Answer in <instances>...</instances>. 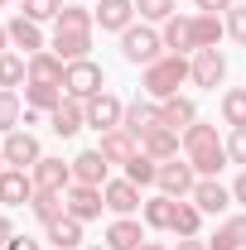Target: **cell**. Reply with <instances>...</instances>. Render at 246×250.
<instances>
[{
	"label": "cell",
	"mask_w": 246,
	"mask_h": 250,
	"mask_svg": "<svg viewBox=\"0 0 246 250\" xmlns=\"http://www.w3.org/2000/svg\"><path fill=\"white\" fill-rule=\"evenodd\" d=\"M232 197H237V207L246 212V168L237 173V183H232Z\"/></svg>",
	"instance_id": "cell-43"
},
{
	"label": "cell",
	"mask_w": 246,
	"mask_h": 250,
	"mask_svg": "<svg viewBox=\"0 0 246 250\" xmlns=\"http://www.w3.org/2000/svg\"><path fill=\"white\" fill-rule=\"evenodd\" d=\"M97 149H101V154H106V164H130V159L140 154V140H135V135H125V130H106V135H101V145H97Z\"/></svg>",
	"instance_id": "cell-23"
},
{
	"label": "cell",
	"mask_w": 246,
	"mask_h": 250,
	"mask_svg": "<svg viewBox=\"0 0 246 250\" xmlns=\"http://www.w3.org/2000/svg\"><path fill=\"white\" fill-rule=\"evenodd\" d=\"M184 159L198 168V178H217L232 159H227V140H217V125L193 121L184 130Z\"/></svg>",
	"instance_id": "cell-1"
},
{
	"label": "cell",
	"mask_w": 246,
	"mask_h": 250,
	"mask_svg": "<svg viewBox=\"0 0 246 250\" xmlns=\"http://www.w3.org/2000/svg\"><path fill=\"white\" fill-rule=\"evenodd\" d=\"M193 188H198V168H193L188 159H164V164H159V183H154V192L184 202V197H193Z\"/></svg>",
	"instance_id": "cell-6"
},
{
	"label": "cell",
	"mask_w": 246,
	"mask_h": 250,
	"mask_svg": "<svg viewBox=\"0 0 246 250\" xmlns=\"http://www.w3.org/2000/svg\"><path fill=\"white\" fill-rule=\"evenodd\" d=\"M169 236H203V212H198V202H179V212H174V226H169Z\"/></svg>",
	"instance_id": "cell-32"
},
{
	"label": "cell",
	"mask_w": 246,
	"mask_h": 250,
	"mask_svg": "<svg viewBox=\"0 0 246 250\" xmlns=\"http://www.w3.org/2000/svg\"><path fill=\"white\" fill-rule=\"evenodd\" d=\"M82 125H87V101H77V96H68L63 106L49 111V130H53L58 140H73Z\"/></svg>",
	"instance_id": "cell-15"
},
{
	"label": "cell",
	"mask_w": 246,
	"mask_h": 250,
	"mask_svg": "<svg viewBox=\"0 0 246 250\" xmlns=\"http://www.w3.org/2000/svg\"><path fill=\"white\" fill-rule=\"evenodd\" d=\"M0 5H10V0H0Z\"/></svg>",
	"instance_id": "cell-52"
},
{
	"label": "cell",
	"mask_w": 246,
	"mask_h": 250,
	"mask_svg": "<svg viewBox=\"0 0 246 250\" xmlns=\"http://www.w3.org/2000/svg\"><path fill=\"white\" fill-rule=\"evenodd\" d=\"M29 212H34V217H39V221H44V226H49V221L68 217V197H63V192H34Z\"/></svg>",
	"instance_id": "cell-33"
},
{
	"label": "cell",
	"mask_w": 246,
	"mask_h": 250,
	"mask_svg": "<svg viewBox=\"0 0 246 250\" xmlns=\"http://www.w3.org/2000/svg\"><path fill=\"white\" fill-rule=\"evenodd\" d=\"M63 197H68V217H77L82 226H87V221H97V217H101V207H106L101 188H92V183H73Z\"/></svg>",
	"instance_id": "cell-12"
},
{
	"label": "cell",
	"mask_w": 246,
	"mask_h": 250,
	"mask_svg": "<svg viewBox=\"0 0 246 250\" xmlns=\"http://www.w3.org/2000/svg\"><path fill=\"white\" fill-rule=\"evenodd\" d=\"M0 149H5V164H10V168H34V164L44 159L39 140H34V130H10Z\"/></svg>",
	"instance_id": "cell-13"
},
{
	"label": "cell",
	"mask_w": 246,
	"mask_h": 250,
	"mask_svg": "<svg viewBox=\"0 0 246 250\" xmlns=\"http://www.w3.org/2000/svg\"><path fill=\"white\" fill-rule=\"evenodd\" d=\"M63 72H68V62H63L53 48H44V53L29 58V82H63Z\"/></svg>",
	"instance_id": "cell-31"
},
{
	"label": "cell",
	"mask_w": 246,
	"mask_h": 250,
	"mask_svg": "<svg viewBox=\"0 0 246 250\" xmlns=\"http://www.w3.org/2000/svg\"><path fill=\"white\" fill-rule=\"evenodd\" d=\"M145 241H150V226L135 221V217H116L111 226H106V246L111 250H140Z\"/></svg>",
	"instance_id": "cell-19"
},
{
	"label": "cell",
	"mask_w": 246,
	"mask_h": 250,
	"mask_svg": "<svg viewBox=\"0 0 246 250\" xmlns=\"http://www.w3.org/2000/svg\"><path fill=\"white\" fill-rule=\"evenodd\" d=\"M29 173H34V188H39V192H68V188H73V164H63V159H53V154H44Z\"/></svg>",
	"instance_id": "cell-14"
},
{
	"label": "cell",
	"mask_w": 246,
	"mask_h": 250,
	"mask_svg": "<svg viewBox=\"0 0 246 250\" xmlns=\"http://www.w3.org/2000/svg\"><path fill=\"white\" fill-rule=\"evenodd\" d=\"M208 250H242V241H237V231H232V221H227V217L213 226V236H208Z\"/></svg>",
	"instance_id": "cell-39"
},
{
	"label": "cell",
	"mask_w": 246,
	"mask_h": 250,
	"mask_svg": "<svg viewBox=\"0 0 246 250\" xmlns=\"http://www.w3.org/2000/svg\"><path fill=\"white\" fill-rule=\"evenodd\" d=\"M121 39V58L130 62V67H150V62L164 58V39H159V29L154 24H145V20H135L125 34H116Z\"/></svg>",
	"instance_id": "cell-3"
},
{
	"label": "cell",
	"mask_w": 246,
	"mask_h": 250,
	"mask_svg": "<svg viewBox=\"0 0 246 250\" xmlns=\"http://www.w3.org/2000/svg\"><path fill=\"white\" fill-rule=\"evenodd\" d=\"M188 82L203 87V92H217V87L227 82V53H222V48H198V53L188 58Z\"/></svg>",
	"instance_id": "cell-5"
},
{
	"label": "cell",
	"mask_w": 246,
	"mask_h": 250,
	"mask_svg": "<svg viewBox=\"0 0 246 250\" xmlns=\"http://www.w3.org/2000/svg\"><path fill=\"white\" fill-rule=\"evenodd\" d=\"M174 212H179V202L164 197V192H154V197H145V207H140V221H145L150 231H169V226H174Z\"/></svg>",
	"instance_id": "cell-27"
},
{
	"label": "cell",
	"mask_w": 246,
	"mask_h": 250,
	"mask_svg": "<svg viewBox=\"0 0 246 250\" xmlns=\"http://www.w3.org/2000/svg\"><path fill=\"white\" fill-rule=\"evenodd\" d=\"M25 82H29V58H25V53H15V48H10V53H0V87L20 92Z\"/></svg>",
	"instance_id": "cell-30"
},
{
	"label": "cell",
	"mask_w": 246,
	"mask_h": 250,
	"mask_svg": "<svg viewBox=\"0 0 246 250\" xmlns=\"http://www.w3.org/2000/svg\"><path fill=\"white\" fill-rule=\"evenodd\" d=\"M111 178V164L101 149H82V154L73 159V183H92V188H106Z\"/></svg>",
	"instance_id": "cell-21"
},
{
	"label": "cell",
	"mask_w": 246,
	"mask_h": 250,
	"mask_svg": "<svg viewBox=\"0 0 246 250\" xmlns=\"http://www.w3.org/2000/svg\"><path fill=\"white\" fill-rule=\"evenodd\" d=\"M87 250H111V246H87Z\"/></svg>",
	"instance_id": "cell-51"
},
{
	"label": "cell",
	"mask_w": 246,
	"mask_h": 250,
	"mask_svg": "<svg viewBox=\"0 0 246 250\" xmlns=\"http://www.w3.org/2000/svg\"><path fill=\"white\" fill-rule=\"evenodd\" d=\"M159 39H164V53L188 58V53H193V15H169V20L159 24Z\"/></svg>",
	"instance_id": "cell-18"
},
{
	"label": "cell",
	"mask_w": 246,
	"mask_h": 250,
	"mask_svg": "<svg viewBox=\"0 0 246 250\" xmlns=\"http://www.w3.org/2000/svg\"><path fill=\"white\" fill-rule=\"evenodd\" d=\"M101 197H106V212H111V217H135V212L145 207L140 188L130 183V178H106V188H101Z\"/></svg>",
	"instance_id": "cell-9"
},
{
	"label": "cell",
	"mask_w": 246,
	"mask_h": 250,
	"mask_svg": "<svg viewBox=\"0 0 246 250\" xmlns=\"http://www.w3.org/2000/svg\"><path fill=\"white\" fill-rule=\"evenodd\" d=\"M125 178L135 188H154L159 183V159H150V154H135L130 164H125Z\"/></svg>",
	"instance_id": "cell-36"
},
{
	"label": "cell",
	"mask_w": 246,
	"mask_h": 250,
	"mask_svg": "<svg viewBox=\"0 0 246 250\" xmlns=\"http://www.w3.org/2000/svg\"><path fill=\"white\" fill-rule=\"evenodd\" d=\"M179 149H184V135L179 130H169V125H154V130H145L140 135V154H150V159H179Z\"/></svg>",
	"instance_id": "cell-16"
},
{
	"label": "cell",
	"mask_w": 246,
	"mask_h": 250,
	"mask_svg": "<svg viewBox=\"0 0 246 250\" xmlns=\"http://www.w3.org/2000/svg\"><path fill=\"white\" fill-rule=\"evenodd\" d=\"M193 5H198L203 15H227V10H232L237 0H193Z\"/></svg>",
	"instance_id": "cell-42"
},
{
	"label": "cell",
	"mask_w": 246,
	"mask_h": 250,
	"mask_svg": "<svg viewBox=\"0 0 246 250\" xmlns=\"http://www.w3.org/2000/svg\"><path fill=\"white\" fill-rule=\"evenodd\" d=\"M121 116H125V101L116 92H97L87 101V125H92L97 135H106V130H121Z\"/></svg>",
	"instance_id": "cell-8"
},
{
	"label": "cell",
	"mask_w": 246,
	"mask_h": 250,
	"mask_svg": "<svg viewBox=\"0 0 246 250\" xmlns=\"http://www.w3.org/2000/svg\"><path fill=\"white\" fill-rule=\"evenodd\" d=\"M227 221H232V231H237V241H242V246H246V212H232V217H227Z\"/></svg>",
	"instance_id": "cell-46"
},
{
	"label": "cell",
	"mask_w": 246,
	"mask_h": 250,
	"mask_svg": "<svg viewBox=\"0 0 246 250\" xmlns=\"http://www.w3.org/2000/svg\"><path fill=\"white\" fill-rule=\"evenodd\" d=\"M10 241H15V221H10L5 212H0V250L10 246Z\"/></svg>",
	"instance_id": "cell-44"
},
{
	"label": "cell",
	"mask_w": 246,
	"mask_h": 250,
	"mask_svg": "<svg viewBox=\"0 0 246 250\" xmlns=\"http://www.w3.org/2000/svg\"><path fill=\"white\" fill-rule=\"evenodd\" d=\"M0 53H10V29L0 24Z\"/></svg>",
	"instance_id": "cell-48"
},
{
	"label": "cell",
	"mask_w": 246,
	"mask_h": 250,
	"mask_svg": "<svg viewBox=\"0 0 246 250\" xmlns=\"http://www.w3.org/2000/svg\"><path fill=\"white\" fill-rule=\"evenodd\" d=\"M20 121H25V96L0 87V130L10 135V130H20Z\"/></svg>",
	"instance_id": "cell-35"
},
{
	"label": "cell",
	"mask_w": 246,
	"mask_h": 250,
	"mask_svg": "<svg viewBox=\"0 0 246 250\" xmlns=\"http://www.w3.org/2000/svg\"><path fill=\"white\" fill-rule=\"evenodd\" d=\"M222 20H227V39L246 43V5H242V0H237V5H232V10L222 15Z\"/></svg>",
	"instance_id": "cell-40"
},
{
	"label": "cell",
	"mask_w": 246,
	"mask_h": 250,
	"mask_svg": "<svg viewBox=\"0 0 246 250\" xmlns=\"http://www.w3.org/2000/svg\"><path fill=\"white\" fill-rule=\"evenodd\" d=\"M44 241L53 250H82V221L77 217H58L44 226Z\"/></svg>",
	"instance_id": "cell-24"
},
{
	"label": "cell",
	"mask_w": 246,
	"mask_h": 250,
	"mask_svg": "<svg viewBox=\"0 0 246 250\" xmlns=\"http://www.w3.org/2000/svg\"><path fill=\"white\" fill-rule=\"evenodd\" d=\"M154 125H159V101H150V96H145V101H140V96L125 101V116H121V130H125V135L140 140V135L154 130Z\"/></svg>",
	"instance_id": "cell-20"
},
{
	"label": "cell",
	"mask_w": 246,
	"mask_h": 250,
	"mask_svg": "<svg viewBox=\"0 0 246 250\" xmlns=\"http://www.w3.org/2000/svg\"><path fill=\"white\" fill-rule=\"evenodd\" d=\"M5 29H10V48H15V53H25V58H34V53H44V48H49L44 24H34L29 15H15Z\"/></svg>",
	"instance_id": "cell-11"
},
{
	"label": "cell",
	"mask_w": 246,
	"mask_h": 250,
	"mask_svg": "<svg viewBox=\"0 0 246 250\" xmlns=\"http://www.w3.org/2000/svg\"><path fill=\"white\" fill-rule=\"evenodd\" d=\"M63 92L77 96V101H92L97 92H106V67L92 58H77L68 62V72H63Z\"/></svg>",
	"instance_id": "cell-4"
},
{
	"label": "cell",
	"mask_w": 246,
	"mask_h": 250,
	"mask_svg": "<svg viewBox=\"0 0 246 250\" xmlns=\"http://www.w3.org/2000/svg\"><path fill=\"white\" fill-rule=\"evenodd\" d=\"M184 82H188V58H179V53H164L159 62L140 67V92L150 96V101H169V96H179Z\"/></svg>",
	"instance_id": "cell-2"
},
{
	"label": "cell",
	"mask_w": 246,
	"mask_h": 250,
	"mask_svg": "<svg viewBox=\"0 0 246 250\" xmlns=\"http://www.w3.org/2000/svg\"><path fill=\"white\" fill-rule=\"evenodd\" d=\"M34 173L29 168H5L0 173V207H29L34 202Z\"/></svg>",
	"instance_id": "cell-10"
},
{
	"label": "cell",
	"mask_w": 246,
	"mask_h": 250,
	"mask_svg": "<svg viewBox=\"0 0 246 250\" xmlns=\"http://www.w3.org/2000/svg\"><path fill=\"white\" fill-rule=\"evenodd\" d=\"M193 121H198V101H193V96H169V101H159V125H169V130L184 135Z\"/></svg>",
	"instance_id": "cell-22"
},
{
	"label": "cell",
	"mask_w": 246,
	"mask_h": 250,
	"mask_svg": "<svg viewBox=\"0 0 246 250\" xmlns=\"http://www.w3.org/2000/svg\"><path fill=\"white\" fill-rule=\"evenodd\" d=\"M5 168H10V164H5V149H0V173H5Z\"/></svg>",
	"instance_id": "cell-50"
},
{
	"label": "cell",
	"mask_w": 246,
	"mask_h": 250,
	"mask_svg": "<svg viewBox=\"0 0 246 250\" xmlns=\"http://www.w3.org/2000/svg\"><path fill=\"white\" fill-rule=\"evenodd\" d=\"M135 15L145 24H164L169 15H179V0H135Z\"/></svg>",
	"instance_id": "cell-37"
},
{
	"label": "cell",
	"mask_w": 246,
	"mask_h": 250,
	"mask_svg": "<svg viewBox=\"0 0 246 250\" xmlns=\"http://www.w3.org/2000/svg\"><path fill=\"white\" fill-rule=\"evenodd\" d=\"M49 48H53L63 62L92 58V34H53V39H49Z\"/></svg>",
	"instance_id": "cell-28"
},
{
	"label": "cell",
	"mask_w": 246,
	"mask_h": 250,
	"mask_svg": "<svg viewBox=\"0 0 246 250\" xmlns=\"http://www.w3.org/2000/svg\"><path fill=\"white\" fill-rule=\"evenodd\" d=\"M92 15H97V24H101L106 34H125L135 20H140V15H135V0H97Z\"/></svg>",
	"instance_id": "cell-17"
},
{
	"label": "cell",
	"mask_w": 246,
	"mask_h": 250,
	"mask_svg": "<svg viewBox=\"0 0 246 250\" xmlns=\"http://www.w3.org/2000/svg\"><path fill=\"white\" fill-rule=\"evenodd\" d=\"M188 202H198V212H203V217H227L237 197H232V188L222 183V178H198V188H193V197H188Z\"/></svg>",
	"instance_id": "cell-7"
},
{
	"label": "cell",
	"mask_w": 246,
	"mask_h": 250,
	"mask_svg": "<svg viewBox=\"0 0 246 250\" xmlns=\"http://www.w3.org/2000/svg\"><path fill=\"white\" fill-rule=\"evenodd\" d=\"M227 159H232V164H242V168H246V125H242V130H232V135H227Z\"/></svg>",
	"instance_id": "cell-41"
},
{
	"label": "cell",
	"mask_w": 246,
	"mask_h": 250,
	"mask_svg": "<svg viewBox=\"0 0 246 250\" xmlns=\"http://www.w3.org/2000/svg\"><path fill=\"white\" fill-rule=\"evenodd\" d=\"M222 39H227V20L198 10V15H193V53H198V48H217Z\"/></svg>",
	"instance_id": "cell-26"
},
{
	"label": "cell",
	"mask_w": 246,
	"mask_h": 250,
	"mask_svg": "<svg viewBox=\"0 0 246 250\" xmlns=\"http://www.w3.org/2000/svg\"><path fill=\"white\" fill-rule=\"evenodd\" d=\"M222 125H232V130L246 125V87H227L222 92Z\"/></svg>",
	"instance_id": "cell-34"
},
{
	"label": "cell",
	"mask_w": 246,
	"mask_h": 250,
	"mask_svg": "<svg viewBox=\"0 0 246 250\" xmlns=\"http://www.w3.org/2000/svg\"><path fill=\"white\" fill-rule=\"evenodd\" d=\"M20 5H25V0H20Z\"/></svg>",
	"instance_id": "cell-53"
},
{
	"label": "cell",
	"mask_w": 246,
	"mask_h": 250,
	"mask_svg": "<svg viewBox=\"0 0 246 250\" xmlns=\"http://www.w3.org/2000/svg\"><path fill=\"white\" fill-rule=\"evenodd\" d=\"M140 250H174V246H164V241H145Z\"/></svg>",
	"instance_id": "cell-49"
},
{
	"label": "cell",
	"mask_w": 246,
	"mask_h": 250,
	"mask_svg": "<svg viewBox=\"0 0 246 250\" xmlns=\"http://www.w3.org/2000/svg\"><path fill=\"white\" fill-rule=\"evenodd\" d=\"M63 5H68V0H25L20 15H29L34 24H53V20L63 15Z\"/></svg>",
	"instance_id": "cell-38"
},
{
	"label": "cell",
	"mask_w": 246,
	"mask_h": 250,
	"mask_svg": "<svg viewBox=\"0 0 246 250\" xmlns=\"http://www.w3.org/2000/svg\"><path fill=\"white\" fill-rule=\"evenodd\" d=\"M92 29H97V15L82 5H63V15L53 20V34H92Z\"/></svg>",
	"instance_id": "cell-29"
},
{
	"label": "cell",
	"mask_w": 246,
	"mask_h": 250,
	"mask_svg": "<svg viewBox=\"0 0 246 250\" xmlns=\"http://www.w3.org/2000/svg\"><path fill=\"white\" fill-rule=\"evenodd\" d=\"M174 250H208V236H184Z\"/></svg>",
	"instance_id": "cell-45"
},
{
	"label": "cell",
	"mask_w": 246,
	"mask_h": 250,
	"mask_svg": "<svg viewBox=\"0 0 246 250\" xmlns=\"http://www.w3.org/2000/svg\"><path fill=\"white\" fill-rule=\"evenodd\" d=\"M5 250H44V246H39L34 236H15V241H10V246H5Z\"/></svg>",
	"instance_id": "cell-47"
},
{
	"label": "cell",
	"mask_w": 246,
	"mask_h": 250,
	"mask_svg": "<svg viewBox=\"0 0 246 250\" xmlns=\"http://www.w3.org/2000/svg\"><path fill=\"white\" fill-rule=\"evenodd\" d=\"M242 250H246V246H242Z\"/></svg>",
	"instance_id": "cell-54"
},
{
	"label": "cell",
	"mask_w": 246,
	"mask_h": 250,
	"mask_svg": "<svg viewBox=\"0 0 246 250\" xmlns=\"http://www.w3.org/2000/svg\"><path fill=\"white\" fill-rule=\"evenodd\" d=\"M63 101H68L63 82H25V106H29V111H44V116H49Z\"/></svg>",
	"instance_id": "cell-25"
}]
</instances>
